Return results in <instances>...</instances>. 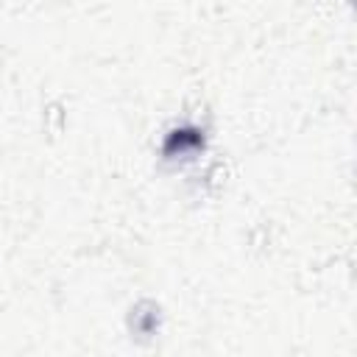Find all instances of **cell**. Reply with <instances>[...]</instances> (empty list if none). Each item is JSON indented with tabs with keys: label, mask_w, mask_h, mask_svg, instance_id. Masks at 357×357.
Returning a JSON list of instances; mask_svg holds the SVG:
<instances>
[{
	"label": "cell",
	"mask_w": 357,
	"mask_h": 357,
	"mask_svg": "<svg viewBox=\"0 0 357 357\" xmlns=\"http://www.w3.org/2000/svg\"><path fill=\"white\" fill-rule=\"evenodd\" d=\"M201 145V134L192 131V128H181V131H173L165 142V151L167 153H176V151H184V148H195Z\"/></svg>",
	"instance_id": "6da1fadb"
}]
</instances>
